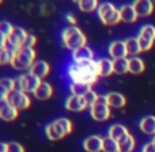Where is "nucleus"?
I'll return each mask as SVG.
<instances>
[{"label": "nucleus", "instance_id": "c9c22d12", "mask_svg": "<svg viewBox=\"0 0 155 152\" xmlns=\"http://www.w3.org/2000/svg\"><path fill=\"white\" fill-rule=\"evenodd\" d=\"M37 38L36 36L32 35V34H28L27 38L25 40V43H23V47L25 48H33L35 45H36Z\"/></svg>", "mask_w": 155, "mask_h": 152}, {"label": "nucleus", "instance_id": "412c9836", "mask_svg": "<svg viewBox=\"0 0 155 152\" xmlns=\"http://www.w3.org/2000/svg\"><path fill=\"white\" fill-rule=\"evenodd\" d=\"M98 72L99 77H108L114 73V67H113V60L109 58H101L97 60Z\"/></svg>", "mask_w": 155, "mask_h": 152}, {"label": "nucleus", "instance_id": "bb28decb", "mask_svg": "<svg viewBox=\"0 0 155 152\" xmlns=\"http://www.w3.org/2000/svg\"><path fill=\"white\" fill-rule=\"evenodd\" d=\"M124 43H126V49H127V52H128V55L135 56V55H137V54L141 53V48L137 38H134V37L128 38L124 41Z\"/></svg>", "mask_w": 155, "mask_h": 152}, {"label": "nucleus", "instance_id": "e433bc0d", "mask_svg": "<svg viewBox=\"0 0 155 152\" xmlns=\"http://www.w3.org/2000/svg\"><path fill=\"white\" fill-rule=\"evenodd\" d=\"M143 152H155V144L153 142L148 143L143 148Z\"/></svg>", "mask_w": 155, "mask_h": 152}, {"label": "nucleus", "instance_id": "aec40b11", "mask_svg": "<svg viewBox=\"0 0 155 152\" xmlns=\"http://www.w3.org/2000/svg\"><path fill=\"white\" fill-rule=\"evenodd\" d=\"M50 72V66L47 61L45 60H38V61H35V64H33L30 69V73H32L33 75L37 76L38 78L42 79L45 76L49 74Z\"/></svg>", "mask_w": 155, "mask_h": 152}, {"label": "nucleus", "instance_id": "2eb2a0df", "mask_svg": "<svg viewBox=\"0 0 155 152\" xmlns=\"http://www.w3.org/2000/svg\"><path fill=\"white\" fill-rule=\"evenodd\" d=\"M109 54L113 58V60L127 58L128 52H127L124 41H114V42L111 43L110 47H109Z\"/></svg>", "mask_w": 155, "mask_h": 152}, {"label": "nucleus", "instance_id": "2f4dec72", "mask_svg": "<svg viewBox=\"0 0 155 152\" xmlns=\"http://www.w3.org/2000/svg\"><path fill=\"white\" fill-rule=\"evenodd\" d=\"M14 53L15 52L11 51L8 48H2V49H0V66L11 64Z\"/></svg>", "mask_w": 155, "mask_h": 152}, {"label": "nucleus", "instance_id": "ddd939ff", "mask_svg": "<svg viewBox=\"0 0 155 152\" xmlns=\"http://www.w3.org/2000/svg\"><path fill=\"white\" fill-rule=\"evenodd\" d=\"M129 135H130V133H129L128 129L120 124H115V125L111 126L109 129L108 136L113 138L117 144H120L121 142H124L126 138H128Z\"/></svg>", "mask_w": 155, "mask_h": 152}, {"label": "nucleus", "instance_id": "7c9ffc66", "mask_svg": "<svg viewBox=\"0 0 155 152\" xmlns=\"http://www.w3.org/2000/svg\"><path fill=\"white\" fill-rule=\"evenodd\" d=\"M119 150L118 152H133L135 148V140L132 135H129L128 138L121 142L120 144H118Z\"/></svg>", "mask_w": 155, "mask_h": 152}, {"label": "nucleus", "instance_id": "f257e3e1", "mask_svg": "<svg viewBox=\"0 0 155 152\" xmlns=\"http://www.w3.org/2000/svg\"><path fill=\"white\" fill-rule=\"evenodd\" d=\"M68 74L73 82L93 86V84H95L99 78L97 61L88 60L73 62L68 69Z\"/></svg>", "mask_w": 155, "mask_h": 152}, {"label": "nucleus", "instance_id": "b1692460", "mask_svg": "<svg viewBox=\"0 0 155 152\" xmlns=\"http://www.w3.org/2000/svg\"><path fill=\"white\" fill-rule=\"evenodd\" d=\"M139 128L147 135H155V116L149 115L143 117L139 123Z\"/></svg>", "mask_w": 155, "mask_h": 152}, {"label": "nucleus", "instance_id": "c756f323", "mask_svg": "<svg viewBox=\"0 0 155 152\" xmlns=\"http://www.w3.org/2000/svg\"><path fill=\"white\" fill-rule=\"evenodd\" d=\"M119 147L118 144L115 142L113 138L110 136H107L104 138V143H102V151L104 152H118Z\"/></svg>", "mask_w": 155, "mask_h": 152}, {"label": "nucleus", "instance_id": "9b49d317", "mask_svg": "<svg viewBox=\"0 0 155 152\" xmlns=\"http://www.w3.org/2000/svg\"><path fill=\"white\" fill-rule=\"evenodd\" d=\"M64 106L65 109L73 112H81L86 110L87 108H89L84 97L76 96V95H71V96L68 97Z\"/></svg>", "mask_w": 155, "mask_h": 152}, {"label": "nucleus", "instance_id": "cd10ccee", "mask_svg": "<svg viewBox=\"0 0 155 152\" xmlns=\"http://www.w3.org/2000/svg\"><path fill=\"white\" fill-rule=\"evenodd\" d=\"M114 73L118 75H124L129 72V59L128 58H120V59L113 60Z\"/></svg>", "mask_w": 155, "mask_h": 152}, {"label": "nucleus", "instance_id": "6e6552de", "mask_svg": "<svg viewBox=\"0 0 155 152\" xmlns=\"http://www.w3.org/2000/svg\"><path fill=\"white\" fill-rule=\"evenodd\" d=\"M141 48V52L149 51L154 45L155 41V27L152 25H143L140 29L137 37Z\"/></svg>", "mask_w": 155, "mask_h": 152}, {"label": "nucleus", "instance_id": "5701e85b", "mask_svg": "<svg viewBox=\"0 0 155 152\" xmlns=\"http://www.w3.org/2000/svg\"><path fill=\"white\" fill-rule=\"evenodd\" d=\"M52 95H53V88L47 81H41V84L34 92V96L40 101H47Z\"/></svg>", "mask_w": 155, "mask_h": 152}, {"label": "nucleus", "instance_id": "a878e982", "mask_svg": "<svg viewBox=\"0 0 155 152\" xmlns=\"http://www.w3.org/2000/svg\"><path fill=\"white\" fill-rule=\"evenodd\" d=\"M70 90H71L72 95L84 97L90 91H92V86L84 84H77V82H72L71 86H70Z\"/></svg>", "mask_w": 155, "mask_h": 152}, {"label": "nucleus", "instance_id": "a211bd4d", "mask_svg": "<svg viewBox=\"0 0 155 152\" xmlns=\"http://www.w3.org/2000/svg\"><path fill=\"white\" fill-rule=\"evenodd\" d=\"M119 12H120L121 21H124V22L133 23L138 18L133 4H124L119 8Z\"/></svg>", "mask_w": 155, "mask_h": 152}, {"label": "nucleus", "instance_id": "1a4fd4ad", "mask_svg": "<svg viewBox=\"0 0 155 152\" xmlns=\"http://www.w3.org/2000/svg\"><path fill=\"white\" fill-rule=\"evenodd\" d=\"M27 36L28 33L25 29H22L20 27H15L13 33L8 38V45H6V48H8L11 51L16 52L17 50H19L20 48L23 47V43H25Z\"/></svg>", "mask_w": 155, "mask_h": 152}, {"label": "nucleus", "instance_id": "f704fd0d", "mask_svg": "<svg viewBox=\"0 0 155 152\" xmlns=\"http://www.w3.org/2000/svg\"><path fill=\"white\" fill-rule=\"evenodd\" d=\"M8 152H25V148L18 143H8Z\"/></svg>", "mask_w": 155, "mask_h": 152}, {"label": "nucleus", "instance_id": "0eeeda50", "mask_svg": "<svg viewBox=\"0 0 155 152\" xmlns=\"http://www.w3.org/2000/svg\"><path fill=\"white\" fill-rule=\"evenodd\" d=\"M108 101L106 99V95H98L96 101L90 108V113L93 119L97 121H104L110 118L111 110Z\"/></svg>", "mask_w": 155, "mask_h": 152}, {"label": "nucleus", "instance_id": "58836bf2", "mask_svg": "<svg viewBox=\"0 0 155 152\" xmlns=\"http://www.w3.org/2000/svg\"><path fill=\"white\" fill-rule=\"evenodd\" d=\"M65 18H67V20L69 21V22L71 23L72 25H76V19H75V17H74L73 15L68 14L67 16H65Z\"/></svg>", "mask_w": 155, "mask_h": 152}, {"label": "nucleus", "instance_id": "473e14b6", "mask_svg": "<svg viewBox=\"0 0 155 152\" xmlns=\"http://www.w3.org/2000/svg\"><path fill=\"white\" fill-rule=\"evenodd\" d=\"M14 25H12L8 21H0V33L2 35L6 36V37H10V35L14 31Z\"/></svg>", "mask_w": 155, "mask_h": 152}, {"label": "nucleus", "instance_id": "4468645a", "mask_svg": "<svg viewBox=\"0 0 155 152\" xmlns=\"http://www.w3.org/2000/svg\"><path fill=\"white\" fill-rule=\"evenodd\" d=\"M138 17H148L153 13L154 4L151 0H137L133 3Z\"/></svg>", "mask_w": 155, "mask_h": 152}, {"label": "nucleus", "instance_id": "39448f33", "mask_svg": "<svg viewBox=\"0 0 155 152\" xmlns=\"http://www.w3.org/2000/svg\"><path fill=\"white\" fill-rule=\"evenodd\" d=\"M97 14L101 22L106 25H116L121 21L119 8L110 2L100 3L97 8Z\"/></svg>", "mask_w": 155, "mask_h": 152}, {"label": "nucleus", "instance_id": "c85d7f7f", "mask_svg": "<svg viewBox=\"0 0 155 152\" xmlns=\"http://www.w3.org/2000/svg\"><path fill=\"white\" fill-rule=\"evenodd\" d=\"M77 3L80 11L86 13H91L93 11L97 10L98 5H99V3L96 0H81V1H78Z\"/></svg>", "mask_w": 155, "mask_h": 152}, {"label": "nucleus", "instance_id": "9d476101", "mask_svg": "<svg viewBox=\"0 0 155 152\" xmlns=\"http://www.w3.org/2000/svg\"><path fill=\"white\" fill-rule=\"evenodd\" d=\"M8 101L11 105H13L17 110L28 109L31 106V99L28 96L27 93L21 92V91L14 90L8 96Z\"/></svg>", "mask_w": 155, "mask_h": 152}, {"label": "nucleus", "instance_id": "393cba45", "mask_svg": "<svg viewBox=\"0 0 155 152\" xmlns=\"http://www.w3.org/2000/svg\"><path fill=\"white\" fill-rule=\"evenodd\" d=\"M146 70V64L140 58L131 57L129 58V72L134 75H139Z\"/></svg>", "mask_w": 155, "mask_h": 152}, {"label": "nucleus", "instance_id": "ea45409f", "mask_svg": "<svg viewBox=\"0 0 155 152\" xmlns=\"http://www.w3.org/2000/svg\"><path fill=\"white\" fill-rule=\"evenodd\" d=\"M0 152H8V144L0 143Z\"/></svg>", "mask_w": 155, "mask_h": 152}, {"label": "nucleus", "instance_id": "423d86ee", "mask_svg": "<svg viewBox=\"0 0 155 152\" xmlns=\"http://www.w3.org/2000/svg\"><path fill=\"white\" fill-rule=\"evenodd\" d=\"M42 80L32 73H25L15 79V90L25 93H34Z\"/></svg>", "mask_w": 155, "mask_h": 152}, {"label": "nucleus", "instance_id": "a19ab883", "mask_svg": "<svg viewBox=\"0 0 155 152\" xmlns=\"http://www.w3.org/2000/svg\"><path fill=\"white\" fill-rule=\"evenodd\" d=\"M152 142H153L154 144H155V135H154V138H153V140H152Z\"/></svg>", "mask_w": 155, "mask_h": 152}, {"label": "nucleus", "instance_id": "4be33fe9", "mask_svg": "<svg viewBox=\"0 0 155 152\" xmlns=\"http://www.w3.org/2000/svg\"><path fill=\"white\" fill-rule=\"evenodd\" d=\"M106 99L111 108H117L120 109L124 108L127 104V99L123 94L117 92H111L106 95Z\"/></svg>", "mask_w": 155, "mask_h": 152}, {"label": "nucleus", "instance_id": "72a5a7b5", "mask_svg": "<svg viewBox=\"0 0 155 152\" xmlns=\"http://www.w3.org/2000/svg\"><path fill=\"white\" fill-rule=\"evenodd\" d=\"M84 99H86L87 104H88V107L91 108L93 106V104L96 101L98 95L96 94L95 92H93V91H90V92H89L88 94H87L86 96H84Z\"/></svg>", "mask_w": 155, "mask_h": 152}, {"label": "nucleus", "instance_id": "6ab92c4d", "mask_svg": "<svg viewBox=\"0 0 155 152\" xmlns=\"http://www.w3.org/2000/svg\"><path fill=\"white\" fill-rule=\"evenodd\" d=\"M72 58H73L74 62L88 61V60H94V54L90 48L84 45V47H81L74 51L72 53Z\"/></svg>", "mask_w": 155, "mask_h": 152}, {"label": "nucleus", "instance_id": "4c0bfd02", "mask_svg": "<svg viewBox=\"0 0 155 152\" xmlns=\"http://www.w3.org/2000/svg\"><path fill=\"white\" fill-rule=\"evenodd\" d=\"M6 45H8V37L0 33V49L6 48Z\"/></svg>", "mask_w": 155, "mask_h": 152}, {"label": "nucleus", "instance_id": "dca6fc26", "mask_svg": "<svg viewBox=\"0 0 155 152\" xmlns=\"http://www.w3.org/2000/svg\"><path fill=\"white\" fill-rule=\"evenodd\" d=\"M104 138L98 135H92L84 142V149L87 152H101Z\"/></svg>", "mask_w": 155, "mask_h": 152}, {"label": "nucleus", "instance_id": "f03ea898", "mask_svg": "<svg viewBox=\"0 0 155 152\" xmlns=\"http://www.w3.org/2000/svg\"><path fill=\"white\" fill-rule=\"evenodd\" d=\"M61 37L64 47L73 52L87 45L86 35L76 25H70L65 28L62 32Z\"/></svg>", "mask_w": 155, "mask_h": 152}, {"label": "nucleus", "instance_id": "7ed1b4c3", "mask_svg": "<svg viewBox=\"0 0 155 152\" xmlns=\"http://www.w3.org/2000/svg\"><path fill=\"white\" fill-rule=\"evenodd\" d=\"M73 129L72 121L68 118L61 117L50 123L45 127V135L51 140H59L70 134Z\"/></svg>", "mask_w": 155, "mask_h": 152}, {"label": "nucleus", "instance_id": "20e7f679", "mask_svg": "<svg viewBox=\"0 0 155 152\" xmlns=\"http://www.w3.org/2000/svg\"><path fill=\"white\" fill-rule=\"evenodd\" d=\"M36 59V52L33 48H20L14 53L11 61V66L15 70H27L31 69L35 64Z\"/></svg>", "mask_w": 155, "mask_h": 152}, {"label": "nucleus", "instance_id": "f3484780", "mask_svg": "<svg viewBox=\"0 0 155 152\" xmlns=\"http://www.w3.org/2000/svg\"><path fill=\"white\" fill-rule=\"evenodd\" d=\"M15 90V79L1 78L0 79V101H8L10 94Z\"/></svg>", "mask_w": 155, "mask_h": 152}, {"label": "nucleus", "instance_id": "f8f14e48", "mask_svg": "<svg viewBox=\"0 0 155 152\" xmlns=\"http://www.w3.org/2000/svg\"><path fill=\"white\" fill-rule=\"evenodd\" d=\"M19 114V110H17L13 105H11L8 101H0V118L2 121H12L17 118Z\"/></svg>", "mask_w": 155, "mask_h": 152}]
</instances>
